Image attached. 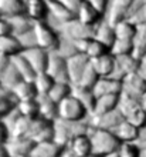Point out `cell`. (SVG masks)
Wrapping results in <instances>:
<instances>
[{"label":"cell","instance_id":"5","mask_svg":"<svg viewBox=\"0 0 146 157\" xmlns=\"http://www.w3.org/2000/svg\"><path fill=\"white\" fill-rule=\"evenodd\" d=\"M88 117L89 113L87 112V109L74 97L73 93L61 103H58V119L75 121V120H87Z\"/></svg>","mask_w":146,"mask_h":157},{"label":"cell","instance_id":"15","mask_svg":"<svg viewBox=\"0 0 146 157\" xmlns=\"http://www.w3.org/2000/svg\"><path fill=\"white\" fill-rule=\"evenodd\" d=\"M26 14L33 21H47L50 17L47 0H26Z\"/></svg>","mask_w":146,"mask_h":157},{"label":"cell","instance_id":"13","mask_svg":"<svg viewBox=\"0 0 146 157\" xmlns=\"http://www.w3.org/2000/svg\"><path fill=\"white\" fill-rule=\"evenodd\" d=\"M75 17L78 20L84 23V25L89 26V27H97L99 23H101L104 19H105V14L98 10L94 4H91L87 0H82V3L80 4L77 13H75Z\"/></svg>","mask_w":146,"mask_h":157},{"label":"cell","instance_id":"9","mask_svg":"<svg viewBox=\"0 0 146 157\" xmlns=\"http://www.w3.org/2000/svg\"><path fill=\"white\" fill-rule=\"evenodd\" d=\"M146 93V80L139 75H128L121 80V94L129 96L134 99H141Z\"/></svg>","mask_w":146,"mask_h":157},{"label":"cell","instance_id":"45","mask_svg":"<svg viewBox=\"0 0 146 157\" xmlns=\"http://www.w3.org/2000/svg\"><path fill=\"white\" fill-rule=\"evenodd\" d=\"M128 19L134 21L136 26L146 25V2H142L138 7H135Z\"/></svg>","mask_w":146,"mask_h":157},{"label":"cell","instance_id":"25","mask_svg":"<svg viewBox=\"0 0 146 157\" xmlns=\"http://www.w3.org/2000/svg\"><path fill=\"white\" fill-rule=\"evenodd\" d=\"M73 96L91 114V112L94 110V106H95V101H97V94H95L94 89L82 86H73Z\"/></svg>","mask_w":146,"mask_h":157},{"label":"cell","instance_id":"57","mask_svg":"<svg viewBox=\"0 0 146 157\" xmlns=\"http://www.w3.org/2000/svg\"><path fill=\"white\" fill-rule=\"evenodd\" d=\"M142 147V150H143V153H146V144H143V146H141Z\"/></svg>","mask_w":146,"mask_h":157},{"label":"cell","instance_id":"40","mask_svg":"<svg viewBox=\"0 0 146 157\" xmlns=\"http://www.w3.org/2000/svg\"><path fill=\"white\" fill-rule=\"evenodd\" d=\"M17 100L12 94V91L3 90L0 93V120H3L9 113H12L16 107Z\"/></svg>","mask_w":146,"mask_h":157},{"label":"cell","instance_id":"23","mask_svg":"<svg viewBox=\"0 0 146 157\" xmlns=\"http://www.w3.org/2000/svg\"><path fill=\"white\" fill-rule=\"evenodd\" d=\"M94 91L97 96L121 94V80L115 77H99L94 86Z\"/></svg>","mask_w":146,"mask_h":157},{"label":"cell","instance_id":"58","mask_svg":"<svg viewBox=\"0 0 146 157\" xmlns=\"http://www.w3.org/2000/svg\"><path fill=\"white\" fill-rule=\"evenodd\" d=\"M108 157H119V156H118V154L115 153V154H112V156H108Z\"/></svg>","mask_w":146,"mask_h":157},{"label":"cell","instance_id":"41","mask_svg":"<svg viewBox=\"0 0 146 157\" xmlns=\"http://www.w3.org/2000/svg\"><path fill=\"white\" fill-rule=\"evenodd\" d=\"M134 52V41L132 40H122V39H115L112 46L109 47V53L115 57L129 54Z\"/></svg>","mask_w":146,"mask_h":157},{"label":"cell","instance_id":"19","mask_svg":"<svg viewBox=\"0 0 146 157\" xmlns=\"http://www.w3.org/2000/svg\"><path fill=\"white\" fill-rule=\"evenodd\" d=\"M47 4H48L50 17H53L58 23V26L75 19V13L71 12L68 7H65L64 4L60 3L58 0H47Z\"/></svg>","mask_w":146,"mask_h":157},{"label":"cell","instance_id":"59","mask_svg":"<svg viewBox=\"0 0 146 157\" xmlns=\"http://www.w3.org/2000/svg\"><path fill=\"white\" fill-rule=\"evenodd\" d=\"M3 17H4V16H3V13H2V10H0V19H3Z\"/></svg>","mask_w":146,"mask_h":157},{"label":"cell","instance_id":"48","mask_svg":"<svg viewBox=\"0 0 146 157\" xmlns=\"http://www.w3.org/2000/svg\"><path fill=\"white\" fill-rule=\"evenodd\" d=\"M87 2H89L91 4H94V6H95L98 10H101L104 14L106 13L108 6H109V0H87Z\"/></svg>","mask_w":146,"mask_h":157},{"label":"cell","instance_id":"33","mask_svg":"<svg viewBox=\"0 0 146 157\" xmlns=\"http://www.w3.org/2000/svg\"><path fill=\"white\" fill-rule=\"evenodd\" d=\"M132 53L139 60L146 57V25H141L136 29V34L134 37V52Z\"/></svg>","mask_w":146,"mask_h":157},{"label":"cell","instance_id":"4","mask_svg":"<svg viewBox=\"0 0 146 157\" xmlns=\"http://www.w3.org/2000/svg\"><path fill=\"white\" fill-rule=\"evenodd\" d=\"M58 30H60L61 37H65L69 43L80 40V39L94 37V33H95V27H89V26L84 25L77 17L64 23V25H60Z\"/></svg>","mask_w":146,"mask_h":157},{"label":"cell","instance_id":"39","mask_svg":"<svg viewBox=\"0 0 146 157\" xmlns=\"http://www.w3.org/2000/svg\"><path fill=\"white\" fill-rule=\"evenodd\" d=\"M31 120L33 119H27V117L20 116L10 126V137H29Z\"/></svg>","mask_w":146,"mask_h":157},{"label":"cell","instance_id":"7","mask_svg":"<svg viewBox=\"0 0 146 157\" xmlns=\"http://www.w3.org/2000/svg\"><path fill=\"white\" fill-rule=\"evenodd\" d=\"M45 73L54 78V82H67L69 83L68 77V66H67V56L61 54L60 52L50 53L48 64Z\"/></svg>","mask_w":146,"mask_h":157},{"label":"cell","instance_id":"55","mask_svg":"<svg viewBox=\"0 0 146 157\" xmlns=\"http://www.w3.org/2000/svg\"><path fill=\"white\" fill-rule=\"evenodd\" d=\"M61 157H74V156H71L67 150H64V153H62V156H61Z\"/></svg>","mask_w":146,"mask_h":157},{"label":"cell","instance_id":"29","mask_svg":"<svg viewBox=\"0 0 146 157\" xmlns=\"http://www.w3.org/2000/svg\"><path fill=\"white\" fill-rule=\"evenodd\" d=\"M24 47L21 44V41L19 40V37L13 36V34L12 36H3V37H0V54L13 57V56L21 53Z\"/></svg>","mask_w":146,"mask_h":157},{"label":"cell","instance_id":"1","mask_svg":"<svg viewBox=\"0 0 146 157\" xmlns=\"http://www.w3.org/2000/svg\"><path fill=\"white\" fill-rule=\"evenodd\" d=\"M54 141L62 147H67L73 139L82 134H88L91 124L87 120H64L57 119L54 121Z\"/></svg>","mask_w":146,"mask_h":157},{"label":"cell","instance_id":"11","mask_svg":"<svg viewBox=\"0 0 146 157\" xmlns=\"http://www.w3.org/2000/svg\"><path fill=\"white\" fill-rule=\"evenodd\" d=\"M139 66H141V60L134 53L118 56V57H115V73L111 77L122 80V77H125L128 75L138 73Z\"/></svg>","mask_w":146,"mask_h":157},{"label":"cell","instance_id":"16","mask_svg":"<svg viewBox=\"0 0 146 157\" xmlns=\"http://www.w3.org/2000/svg\"><path fill=\"white\" fill-rule=\"evenodd\" d=\"M65 150L68 151L71 156L74 157H89L92 156V147H91V140H89L88 134H82L68 143V146L65 147Z\"/></svg>","mask_w":146,"mask_h":157},{"label":"cell","instance_id":"37","mask_svg":"<svg viewBox=\"0 0 146 157\" xmlns=\"http://www.w3.org/2000/svg\"><path fill=\"white\" fill-rule=\"evenodd\" d=\"M16 110L19 114L27 119H36L38 117V101L37 99L34 100H23V101H17Z\"/></svg>","mask_w":146,"mask_h":157},{"label":"cell","instance_id":"52","mask_svg":"<svg viewBox=\"0 0 146 157\" xmlns=\"http://www.w3.org/2000/svg\"><path fill=\"white\" fill-rule=\"evenodd\" d=\"M138 73H139V75H141V76H142V77L146 80V57L141 60V66H139Z\"/></svg>","mask_w":146,"mask_h":157},{"label":"cell","instance_id":"18","mask_svg":"<svg viewBox=\"0 0 146 157\" xmlns=\"http://www.w3.org/2000/svg\"><path fill=\"white\" fill-rule=\"evenodd\" d=\"M65 147L60 146L55 141H44V143H36L31 150V157H61Z\"/></svg>","mask_w":146,"mask_h":157},{"label":"cell","instance_id":"49","mask_svg":"<svg viewBox=\"0 0 146 157\" xmlns=\"http://www.w3.org/2000/svg\"><path fill=\"white\" fill-rule=\"evenodd\" d=\"M60 3H62L65 7H68L71 12L77 13L78 7H80V4L82 3V0H58Z\"/></svg>","mask_w":146,"mask_h":157},{"label":"cell","instance_id":"61","mask_svg":"<svg viewBox=\"0 0 146 157\" xmlns=\"http://www.w3.org/2000/svg\"><path fill=\"white\" fill-rule=\"evenodd\" d=\"M89 157H98V156H89Z\"/></svg>","mask_w":146,"mask_h":157},{"label":"cell","instance_id":"3","mask_svg":"<svg viewBox=\"0 0 146 157\" xmlns=\"http://www.w3.org/2000/svg\"><path fill=\"white\" fill-rule=\"evenodd\" d=\"M33 39H34V46L40 49L54 53L60 52L61 46V34L60 32L54 29L53 26L47 21H34L33 26Z\"/></svg>","mask_w":146,"mask_h":157},{"label":"cell","instance_id":"47","mask_svg":"<svg viewBox=\"0 0 146 157\" xmlns=\"http://www.w3.org/2000/svg\"><path fill=\"white\" fill-rule=\"evenodd\" d=\"M10 139V128L3 120H0V144H6Z\"/></svg>","mask_w":146,"mask_h":157},{"label":"cell","instance_id":"35","mask_svg":"<svg viewBox=\"0 0 146 157\" xmlns=\"http://www.w3.org/2000/svg\"><path fill=\"white\" fill-rule=\"evenodd\" d=\"M118 109L119 112L122 113V116L128 119L134 114L135 112H138L141 107V101L139 99H134V97H129V96H122L119 97V104H118Z\"/></svg>","mask_w":146,"mask_h":157},{"label":"cell","instance_id":"32","mask_svg":"<svg viewBox=\"0 0 146 157\" xmlns=\"http://www.w3.org/2000/svg\"><path fill=\"white\" fill-rule=\"evenodd\" d=\"M115 27V34H116V39H122V40H132L136 34V29L138 26L135 25L132 20L129 19H125V20H121L119 23L114 26Z\"/></svg>","mask_w":146,"mask_h":157},{"label":"cell","instance_id":"50","mask_svg":"<svg viewBox=\"0 0 146 157\" xmlns=\"http://www.w3.org/2000/svg\"><path fill=\"white\" fill-rule=\"evenodd\" d=\"M10 63H12V57L4 56V54H0V77H2L4 71L9 69Z\"/></svg>","mask_w":146,"mask_h":157},{"label":"cell","instance_id":"24","mask_svg":"<svg viewBox=\"0 0 146 157\" xmlns=\"http://www.w3.org/2000/svg\"><path fill=\"white\" fill-rule=\"evenodd\" d=\"M94 39H97L98 41H101L102 44H105L108 49H109L112 43L116 39V34H115V27L111 25L109 21L104 19V20L99 23V25L95 27V33H94Z\"/></svg>","mask_w":146,"mask_h":157},{"label":"cell","instance_id":"12","mask_svg":"<svg viewBox=\"0 0 146 157\" xmlns=\"http://www.w3.org/2000/svg\"><path fill=\"white\" fill-rule=\"evenodd\" d=\"M123 120H125V117L122 116V113L119 112V109H115L112 112L104 113V114H99V116H89L88 117V121H89V124H91V127L104 128V130H109V132H114Z\"/></svg>","mask_w":146,"mask_h":157},{"label":"cell","instance_id":"26","mask_svg":"<svg viewBox=\"0 0 146 157\" xmlns=\"http://www.w3.org/2000/svg\"><path fill=\"white\" fill-rule=\"evenodd\" d=\"M13 27V36L21 39L27 36L29 33H31L34 21L30 19L27 14H21V16H16V17H7Z\"/></svg>","mask_w":146,"mask_h":157},{"label":"cell","instance_id":"38","mask_svg":"<svg viewBox=\"0 0 146 157\" xmlns=\"http://www.w3.org/2000/svg\"><path fill=\"white\" fill-rule=\"evenodd\" d=\"M33 83H34V86H36L38 96H47L55 82H54V78L51 77V76H48L45 71H43V73L36 75Z\"/></svg>","mask_w":146,"mask_h":157},{"label":"cell","instance_id":"56","mask_svg":"<svg viewBox=\"0 0 146 157\" xmlns=\"http://www.w3.org/2000/svg\"><path fill=\"white\" fill-rule=\"evenodd\" d=\"M16 157H31V154H20V156H16Z\"/></svg>","mask_w":146,"mask_h":157},{"label":"cell","instance_id":"31","mask_svg":"<svg viewBox=\"0 0 146 157\" xmlns=\"http://www.w3.org/2000/svg\"><path fill=\"white\" fill-rule=\"evenodd\" d=\"M12 64L16 67V70L19 71V75L21 76L23 80H34V77H36L37 73L34 71V69L31 67V64L27 62V59H26L21 53L13 56L12 57Z\"/></svg>","mask_w":146,"mask_h":157},{"label":"cell","instance_id":"54","mask_svg":"<svg viewBox=\"0 0 146 157\" xmlns=\"http://www.w3.org/2000/svg\"><path fill=\"white\" fill-rule=\"evenodd\" d=\"M139 101H141V107H142L143 110L146 112V93L142 96V97H141V99H139Z\"/></svg>","mask_w":146,"mask_h":157},{"label":"cell","instance_id":"34","mask_svg":"<svg viewBox=\"0 0 146 157\" xmlns=\"http://www.w3.org/2000/svg\"><path fill=\"white\" fill-rule=\"evenodd\" d=\"M71 93H73V84H71V83L55 82L47 96H48L50 99H53L55 103H61L64 99H67L68 96H71Z\"/></svg>","mask_w":146,"mask_h":157},{"label":"cell","instance_id":"10","mask_svg":"<svg viewBox=\"0 0 146 157\" xmlns=\"http://www.w3.org/2000/svg\"><path fill=\"white\" fill-rule=\"evenodd\" d=\"M88 64H89V59L87 57L85 54L73 52V53H69L68 56H67L68 77H69V83H71L73 86L78 84L82 73H84V70L88 67Z\"/></svg>","mask_w":146,"mask_h":157},{"label":"cell","instance_id":"46","mask_svg":"<svg viewBox=\"0 0 146 157\" xmlns=\"http://www.w3.org/2000/svg\"><path fill=\"white\" fill-rule=\"evenodd\" d=\"M12 34H13V27H12L10 20H9L7 17L0 19V37H3V36H12Z\"/></svg>","mask_w":146,"mask_h":157},{"label":"cell","instance_id":"28","mask_svg":"<svg viewBox=\"0 0 146 157\" xmlns=\"http://www.w3.org/2000/svg\"><path fill=\"white\" fill-rule=\"evenodd\" d=\"M114 134L119 140V143H136L138 140V127L129 123L128 120H123L119 126L114 130Z\"/></svg>","mask_w":146,"mask_h":157},{"label":"cell","instance_id":"60","mask_svg":"<svg viewBox=\"0 0 146 157\" xmlns=\"http://www.w3.org/2000/svg\"><path fill=\"white\" fill-rule=\"evenodd\" d=\"M143 157H146V153H143Z\"/></svg>","mask_w":146,"mask_h":157},{"label":"cell","instance_id":"14","mask_svg":"<svg viewBox=\"0 0 146 157\" xmlns=\"http://www.w3.org/2000/svg\"><path fill=\"white\" fill-rule=\"evenodd\" d=\"M21 54L27 59V62L31 64V67L34 69V71H36L37 75L45 71L47 64H48V59H50L48 52H45V50L40 49L37 46H31V47L23 49Z\"/></svg>","mask_w":146,"mask_h":157},{"label":"cell","instance_id":"27","mask_svg":"<svg viewBox=\"0 0 146 157\" xmlns=\"http://www.w3.org/2000/svg\"><path fill=\"white\" fill-rule=\"evenodd\" d=\"M12 94L17 101H23V100H34L38 97L37 89L34 86L33 80H21L14 89L12 90Z\"/></svg>","mask_w":146,"mask_h":157},{"label":"cell","instance_id":"62","mask_svg":"<svg viewBox=\"0 0 146 157\" xmlns=\"http://www.w3.org/2000/svg\"><path fill=\"white\" fill-rule=\"evenodd\" d=\"M143 2H146V0H143Z\"/></svg>","mask_w":146,"mask_h":157},{"label":"cell","instance_id":"30","mask_svg":"<svg viewBox=\"0 0 146 157\" xmlns=\"http://www.w3.org/2000/svg\"><path fill=\"white\" fill-rule=\"evenodd\" d=\"M0 10L4 17L26 14V0H0Z\"/></svg>","mask_w":146,"mask_h":157},{"label":"cell","instance_id":"51","mask_svg":"<svg viewBox=\"0 0 146 157\" xmlns=\"http://www.w3.org/2000/svg\"><path fill=\"white\" fill-rule=\"evenodd\" d=\"M136 143L139 146L146 144V124H143L138 128V140H136Z\"/></svg>","mask_w":146,"mask_h":157},{"label":"cell","instance_id":"21","mask_svg":"<svg viewBox=\"0 0 146 157\" xmlns=\"http://www.w3.org/2000/svg\"><path fill=\"white\" fill-rule=\"evenodd\" d=\"M38 117L47 121H55L58 119V103H55L48 96H38Z\"/></svg>","mask_w":146,"mask_h":157},{"label":"cell","instance_id":"36","mask_svg":"<svg viewBox=\"0 0 146 157\" xmlns=\"http://www.w3.org/2000/svg\"><path fill=\"white\" fill-rule=\"evenodd\" d=\"M21 80H23V78H21V76L19 75V71L16 70V67L10 63L9 69L4 71L3 76L0 77V86H3L6 90L12 91L13 89L21 82Z\"/></svg>","mask_w":146,"mask_h":157},{"label":"cell","instance_id":"42","mask_svg":"<svg viewBox=\"0 0 146 157\" xmlns=\"http://www.w3.org/2000/svg\"><path fill=\"white\" fill-rule=\"evenodd\" d=\"M116 154L119 157H143V150L138 143H121Z\"/></svg>","mask_w":146,"mask_h":157},{"label":"cell","instance_id":"20","mask_svg":"<svg viewBox=\"0 0 146 157\" xmlns=\"http://www.w3.org/2000/svg\"><path fill=\"white\" fill-rule=\"evenodd\" d=\"M119 97L121 94H104V96H97V101L94 106V110L91 112L89 116H99L104 113L112 112L115 109H118L119 104Z\"/></svg>","mask_w":146,"mask_h":157},{"label":"cell","instance_id":"22","mask_svg":"<svg viewBox=\"0 0 146 157\" xmlns=\"http://www.w3.org/2000/svg\"><path fill=\"white\" fill-rule=\"evenodd\" d=\"M6 146H7L10 157H16L20 154L31 153L33 147H34V141L30 140L29 137H10Z\"/></svg>","mask_w":146,"mask_h":157},{"label":"cell","instance_id":"44","mask_svg":"<svg viewBox=\"0 0 146 157\" xmlns=\"http://www.w3.org/2000/svg\"><path fill=\"white\" fill-rule=\"evenodd\" d=\"M105 53H109V49H108L105 44H102L101 41H98L97 39L92 37V40H91L88 49H87V52H85L87 57H88L89 60H92V59H97Z\"/></svg>","mask_w":146,"mask_h":157},{"label":"cell","instance_id":"53","mask_svg":"<svg viewBox=\"0 0 146 157\" xmlns=\"http://www.w3.org/2000/svg\"><path fill=\"white\" fill-rule=\"evenodd\" d=\"M0 157H10V153L6 144H0Z\"/></svg>","mask_w":146,"mask_h":157},{"label":"cell","instance_id":"8","mask_svg":"<svg viewBox=\"0 0 146 157\" xmlns=\"http://www.w3.org/2000/svg\"><path fill=\"white\" fill-rule=\"evenodd\" d=\"M54 121H47V120L36 117L31 120L30 126L29 139L36 143H44V141L54 140Z\"/></svg>","mask_w":146,"mask_h":157},{"label":"cell","instance_id":"6","mask_svg":"<svg viewBox=\"0 0 146 157\" xmlns=\"http://www.w3.org/2000/svg\"><path fill=\"white\" fill-rule=\"evenodd\" d=\"M136 0H109V6L105 13V19L112 26L125 20L134 12V6Z\"/></svg>","mask_w":146,"mask_h":157},{"label":"cell","instance_id":"17","mask_svg":"<svg viewBox=\"0 0 146 157\" xmlns=\"http://www.w3.org/2000/svg\"><path fill=\"white\" fill-rule=\"evenodd\" d=\"M89 62L99 77H111L115 73V57L111 53H105Z\"/></svg>","mask_w":146,"mask_h":157},{"label":"cell","instance_id":"43","mask_svg":"<svg viewBox=\"0 0 146 157\" xmlns=\"http://www.w3.org/2000/svg\"><path fill=\"white\" fill-rule=\"evenodd\" d=\"M98 80H99V76H98V73L95 71V69H94L92 64H91V62H89L88 67L84 70L81 78H80V82H78V84H75V86H82V87L94 89V86L97 84Z\"/></svg>","mask_w":146,"mask_h":157},{"label":"cell","instance_id":"2","mask_svg":"<svg viewBox=\"0 0 146 157\" xmlns=\"http://www.w3.org/2000/svg\"><path fill=\"white\" fill-rule=\"evenodd\" d=\"M88 136L91 140V147H92V156H112L118 151V147L121 144L116 136L114 134V132L104 130V128L91 127L88 132Z\"/></svg>","mask_w":146,"mask_h":157}]
</instances>
